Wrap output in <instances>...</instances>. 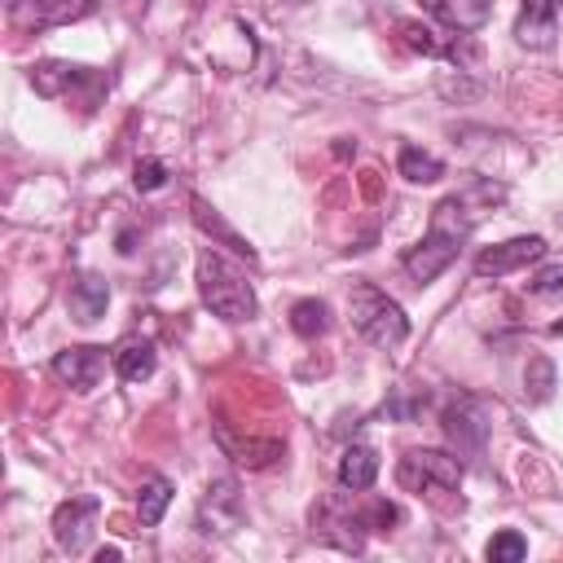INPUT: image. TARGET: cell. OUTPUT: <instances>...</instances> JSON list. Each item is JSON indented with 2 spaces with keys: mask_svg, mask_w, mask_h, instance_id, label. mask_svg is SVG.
<instances>
[{
  "mask_svg": "<svg viewBox=\"0 0 563 563\" xmlns=\"http://www.w3.org/2000/svg\"><path fill=\"white\" fill-rule=\"evenodd\" d=\"M422 9L435 22H444L449 31H462V35L479 31L493 18V0H422Z\"/></svg>",
  "mask_w": 563,
  "mask_h": 563,
  "instance_id": "12",
  "label": "cell"
},
{
  "mask_svg": "<svg viewBox=\"0 0 563 563\" xmlns=\"http://www.w3.org/2000/svg\"><path fill=\"white\" fill-rule=\"evenodd\" d=\"M189 207H194V224H198L207 238H216L220 246H229V251H233V255H242L246 264L255 260V246H251V242H246V238H242V233H238V229H233V224H229V220H224L207 198H194Z\"/></svg>",
  "mask_w": 563,
  "mask_h": 563,
  "instance_id": "13",
  "label": "cell"
},
{
  "mask_svg": "<svg viewBox=\"0 0 563 563\" xmlns=\"http://www.w3.org/2000/svg\"><path fill=\"white\" fill-rule=\"evenodd\" d=\"M444 431H449V444L457 449V457L462 453H479L484 449V435H488L484 413L471 400H457V405L444 409Z\"/></svg>",
  "mask_w": 563,
  "mask_h": 563,
  "instance_id": "11",
  "label": "cell"
},
{
  "mask_svg": "<svg viewBox=\"0 0 563 563\" xmlns=\"http://www.w3.org/2000/svg\"><path fill=\"white\" fill-rule=\"evenodd\" d=\"M84 13H92V0H22V4H18V18H22L26 26H35V31L75 22V18H84Z\"/></svg>",
  "mask_w": 563,
  "mask_h": 563,
  "instance_id": "14",
  "label": "cell"
},
{
  "mask_svg": "<svg viewBox=\"0 0 563 563\" xmlns=\"http://www.w3.org/2000/svg\"><path fill=\"white\" fill-rule=\"evenodd\" d=\"M132 185H136L141 194H154V189L167 185V167H163L158 158H141V163L132 167Z\"/></svg>",
  "mask_w": 563,
  "mask_h": 563,
  "instance_id": "24",
  "label": "cell"
},
{
  "mask_svg": "<svg viewBox=\"0 0 563 563\" xmlns=\"http://www.w3.org/2000/svg\"><path fill=\"white\" fill-rule=\"evenodd\" d=\"M378 479V453L369 444H347L339 457V484L352 493H365Z\"/></svg>",
  "mask_w": 563,
  "mask_h": 563,
  "instance_id": "17",
  "label": "cell"
},
{
  "mask_svg": "<svg viewBox=\"0 0 563 563\" xmlns=\"http://www.w3.org/2000/svg\"><path fill=\"white\" fill-rule=\"evenodd\" d=\"M88 79V66H79V62H35L31 66V88L40 92V97H62V92H70V88H79Z\"/></svg>",
  "mask_w": 563,
  "mask_h": 563,
  "instance_id": "15",
  "label": "cell"
},
{
  "mask_svg": "<svg viewBox=\"0 0 563 563\" xmlns=\"http://www.w3.org/2000/svg\"><path fill=\"white\" fill-rule=\"evenodd\" d=\"M154 365H158V352H154L150 339H123L114 347V374L123 383H145L154 374Z\"/></svg>",
  "mask_w": 563,
  "mask_h": 563,
  "instance_id": "16",
  "label": "cell"
},
{
  "mask_svg": "<svg viewBox=\"0 0 563 563\" xmlns=\"http://www.w3.org/2000/svg\"><path fill=\"white\" fill-rule=\"evenodd\" d=\"M541 255H545V238H541V233L506 238V242L484 246V251L475 255V273H479V277H506V273H515V268H523V264H532V260H541Z\"/></svg>",
  "mask_w": 563,
  "mask_h": 563,
  "instance_id": "6",
  "label": "cell"
},
{
  "mask_svg": "<svg viewBox=\"0 0 563 563\" xmlns=\"http://www.w3.org/2000/svg\"><path fill=\"white\" fill-rule=\"evenodd\" d=\"M400 484L405 488H440V493H453L462 484V462L453 453H440V449H409L396 466Z\"/></svg>",
  "mask_w": 563,
  "mask_h": 563,
  "instance_id": "4",
  "label": "cell"
},
{
  "mask_svg": "<svg viewBox=\"0 0 563 563\" xmlns=\"http://www.w3.org/2000/svg\"><path fill=\"white\" fill-rule=\"evenodd\" d=\"M400 35H405L409 48H418V53H427V57H440V53H444L440 40H435V31L422 26V22H400Z\"/></svg>",
  "mask_w": 563,
  "mask_h": 563,
  "instance_id": "23",
  "label": "cell"
},
{
  "mask_svg": "<svg viewBox=\"0 0 563 563\" xmlns=\"http://www.w3.org/2000/svg\"><path fill=\"white\" fill-rule=\"evenodd\" d=\"M554 0H523L519 4V18H515V40L532 53H545L554 48V35H559V22H554Z\"/></svg>",
  "mask_w": 563,
  "mask_h": 563,
  "instance_id": "9",
  "label": "cell"
},
{
  "mask_svg": "<svg viewBox=\"0 0 563 563\" xmlns=\"http://www.w3.org/2000/svg\"><path fill=\"white\" fill-rule=\"evenodd\" d=\"M554 4H559V9H563V0H554Z\"/></svg>",
  "mask_w": 563,
  "mask_h": 563,
  "instance_id": "30",
  "label": "cell"
},
{
  "mask_svg": "<svg viewBox=\"0 0 563 563\" xmlns=\"http://www.w3.org/2000/svg\"><path fill=\"white\" fill-rule=\"evenodd\" d=\"M106 303H110V286L101 277H79L70 286V312H75V321H97L106 312Z\"/></svg>",
  "mask_w": 563,
  "mask_h": 563,
  "instance_id": "18",
  "label": "cell"
},
{
  "mask_svg": "<svg viewBox=\"0 0 563 563\" xmlns=\"http://www.w3.org/2000/svg\"><path fill=\"white\" fill-rule=\"evenodd\" d=\"M286 4H308V0H286Z\"/></svg>",
  "mask_w": 563,
  "mask_h": 563,
  "instance_id": "29",
  "label": "cell"
},
{
  "mask_svg": "<svg viewBox=\"0 0 563 563\" xmlns=\"http://www.w3.org/2000/svg\"><path fill=\"white\" fill-rule=\"evenodd\" d=\"M462 238H466V229H457V224L431 216L427 238H422L418 246H409V255H405V273H409L413 282H435V277L457 260Z\"/></svg>",
  "mask_w": 563,
  "mask_h": 563,
  "instance_id": "3",
  "label": "cell"
},
{
  "mask_svg": "<svg viewBox=\"0 0 563 563\" xmlns=\"http://www.w3.org/2000/svg\"><path fill=\"white\" fill-rule=\"evenodd\" d=\"M528 290L541 295V299H559V295H563V264H545V268L528 282Z\"/></svg>",
  "mask_w": 563,
  "mask_h": 563,
  "instance_id": "25",
  "label": "cell"
},
{
  "mask_svg": "<svg viewBox=\"0 0 563 563\" xmlns=\"http://www.w3.org/2000/svg\"><path fill=\"white\" fill-rule=\"evenodd\" d=\"M216 444L224 449V457H233L246 471H264L282 457V440H255V435L242 440V435L229 431V422H216Z\"/></svg>",
  "mask_w": 563,
  "mask_h": 563,
  "instance_id": "10",
  "label": "cell"
},
{
  "mask_svg": "<svg viewBox=\"0 0 563 563\" xmlns=\"http://www.w3.org/2000/svg\"><path fill=\"white\" fill-rule=\"evenodd\" d=\"M550 334H563V317H559V321H554V325H550Z\"/></svg>",
  "mask_w": 563,
  "mask_h": 563,
  "instance_id": "28",
  "label": "cell"
},
{
  "mask_svg": "<svg viewBox=\"0 0 563 563\" xmlns=\"http://www.w3.org/2000/svg\"><path fill=\"white\" fill-rule=\"evenodd\" d=\"M493 563H519L523 554H528V541L515 532V528H501L493 541H488V550H484Z\"/></svg>",
  "mask_w": 563,
  "mask_h": 563,
  "instance_id": "22",
  "label": "cell"
},
{
  "mask_svg": "<svg viewBox=\"0 0 563 563\" xmlns=\"http://www.w3.org/2000/svg\"><path fill=\"white\" fill-rule=\"evenodd\" d=\"M242 523V497L233 479H211L198 501V532L202 537H229Z\"/></svg>",
  "mask_w": 563,
  "mask_h": 563,
  "instance_id": "5",
  "label": "cell"
},
{
  "mask_svg": "<svg viewBox=\"0 0 563 563\" xmlns=\"http://www.w3.org/2000/svg\"><path fill=\"white\" fill-rule=\"evenodd\" d=\"M194 282H198L202 303H207L216 317H224V321H251L255 308H260V303H255V290H251V282H246V273H238L229 260H220V255H211V251L198 255Z\"/></svg>",
  "mask_w": 563,
  "mask_h": 563,
  "instance_id": "1",
  "label": "cell"
},
{
  "mask_svg": "<svg viewBox=\"0 0 563 563\" xmlns=\"http://www.w3.org/2000/svg\"><path fill=\"white\" fill-rule=\"evenodd\" d=\"M347 312H352V325L365 343L374 347H400L409 339V317L405 308L383 295L378 286H352V299H347Z\"/></svg>",
  "mask_w": 563,
  "mask_h": 563,
  "instance_id": "2",
  "label": "cell"
},
{
  "mask_svg": "<svg viewBox=\"0 0 563 563\" xmlns=\"http://www.w3.org/2000/svg\"><path fill=\"white\" fill-rule=\"evenodd\" d=\"M53 374H57L70 391H92V387L101 383V374H106V347H92V343L66 347V352L53 356Z\"/></svg>",
  "mask_w": 563,
  "mask_h": 563,
  "instance_id": "8",
  "label": "cell"
},
{
  "mask_svg": "<svg viewBox=\"0 0 563 563\" xmlns=\"http://www.w3.org/2000/svg\"><path fill=\"white\" fill-rule=\"evenodd\" d=\"M396 167H400V176H405L409 185H431V180H440V176H444V163H440L435 154L418 150V145H400Z\"/></svg>",
  "mask_w": 563,
  "mask_h": 563,
  "instance_id": "19",
  "label": "cell"
},
{
  "mask_svg": "<svg viewBox=\"0 0 563 563\" xmlns=\"http://www.w3.org/2000/svg\"><path fill=\"white\" fill-rule=\"evenodd\" d=\"M290 330H295L299 339H321V334L330 330V308H325L321 299H299V303L290 308Z\"/></svg>",
  "mask_w": 563,
  "mask_h": 563,
  "instance_id": "21",
  "label": "cell"
},
{
  "mask_svg": "<svg viewBox=\"0 0 563 563\" xmlns=\"http://www.w3.org/2000/svg\"><path fill=\"white\" fill-rule=\"evenodd\" d=\"M532 387V400H545L550 387H554V365L550 361H532V378H523Z\"/></svg>",
  "mask_w": 563,
  "mask_h": 563,
  "instance_id": "26",
  "label": "cell"
},
{
  "mask_svg": "<svg viewBox=\"0 0 563 563\" xmlns=\"http://www.w3.org/2000/svg\"><path fill=\"white\" fill-rule=\"evenodd\" d=\"M92 523H97V497H70L57 506L53 515V541L66 554H84L92 541Z\"/></svg>",
  "mask_w": 563,
  "mask_h": 563,
  "instance_id": "7",
  "label": "cell"
},
{
  "mask_svg": "<svg viewBox=\"0 0 563 563\" xmlns=\"http://www.w3.org/2000/svg\"><path fill=\"white\" fill-rule=\"evenodd\" d=\"M119 554H123V550H119V545H106V550H97V563H114V559H119Z\"/></svg>",
  "mask_w": 563,
  "mask_h": 563,
  "instance_id": "27",
  "label": "cell"
},
{
  "mask_svg": "<svg viewBox=\"0 0 563 563\" xmlns=\"http://www.w3.org/2000/svg\"><path fill=\"white\" fill-rule=\"evenodd\" d=\"M167 506H172V484H167L163 475H150V479L136 488V515H141V523L154 528Z\"/></svg>",
  "mask_w": 563,
  "mask_h": 563,
  "instance_id": "20",
  "label": "cell"
}]
</instances>
